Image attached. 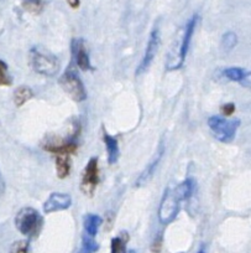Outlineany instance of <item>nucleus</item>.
I'll return each instance as SVG.
<instances>
[{"label":"nucleus","mask_w":251,"mask_h":253,"mask_svg":"<svg viewBox=\"0 0 251 253\" xmlns=\"http://www.w3.org/2000/svg\"><path fill=\"white\" fill-rule=\"evenodd\" d=\"M60 84L62 86L63 91L75 102H82L87 98L86 87L83 84L82 80L78 77V75L73 70L68 69L61 76Z\"/></svg>","instance_id":"obj_5"},{"label":"nucleus","mask_w":251,"mask_h":253,"mask_svg":"<svg viewBox=\"0 0 251 253\" xmlns=\"http://www.w3.org/2000/svg\"><path fill=\"white\" fill-rule=\"evenodd\" d=\"M4 191H5V181H4V177L0 172V195H3Z\"/></svg>","instance_id":"obj_25"},{"label":"nucleus","mask_w":251,"mask_h":253,"mask_svg":"<svg viewBox=\"0 0 251 253\" xmlns=\"http://www.w3.org/2000/svg\"><path fill=\"white\" fill-rule=\"evenodd\" d=\"M30 62L34 71L46 77H53L60 72L61 63L57 56L42 46H34L30 51Z\"/></svg>","instance_id":"obj_1"},{"label":"nucleus","mask_w":251,"mask_h":253,"mask_svg":"<svg viewBox=\"0 0 251 253\" xmlns=\"http://www.w3.org/2000/svg\"><path fill=\"white\" fill-rule=\"evenodd\" d=\"M71 52H72L75 65L82 71L92 70L91 60H89L88 51H87L86 47V41L83 39H73L72 42H71Z\"/></svg>","instance_id":"obj_8"},{"label":"nucleus","mask_w":251,"mask_h":253,"mask_svg":"<svg viewBox=\"0 0 251 253\" xmlns=\"http://www.w3.org/2000/svg\"><path fill=\"white\" fill-rule=\"evenodd\" d=\"M43 217L33 208H24L16 213L15 226L20 233L29 238L37 237L42 230Z\"/></svg>","instance_id":"obj_2"},{"label":"nucleus","mask_w":251,"mask_h":253,"mask_svg":"<svg viewBox=\"0 0 251 253\" xmlns=\"http://www.w3.org/2000/svg\"><path fill=\"white\" fill-rule=\"evenodd\" d=\"M221 112H223L224 117H230L231 114L235 112V104L234 103H225L221 107Z\"/></svg>","instance_id":"obj_24"},{"label":"nucleus","mask_w":251,"mask_h":253,"mask_svg":"<svg viewBox=\"0 0 251 253\" xmlns=\"http://www.w3.org/2000/svg\"><path fill=\"white\" fill-rule=\"evenodd\" d=\"M72 205V198L68 194L63 193H53L48 196L47 200L43 203V212L52 213L57 211L67 210Z\"/></svg>","instance_id":"obj_10"},{"label":"nucleus","mask_w":251,"mask_h":253,"mask_svg":"<svg viewBox=\"0 0 251 253\" xmlns=\"http://www.w3.org/2000/svg\"><path fill=\"white\" fill-rule=\"evenodd\" d=\"M56 171L60 179H66L71 171L70 154H56Z\"/></svg>","instance_id":"obj_14"},{"label":"nucleus","mask_w":251,"mask_h":253,"mask_svg":"<svg viewBox=\"0 0 251 253\" xmlns=\"http://www.w3.org/2000/svg\"><path fill=\"white\" fill-rule=\"evenodd\" d=\"M102 217L99 215H96V213H88V215L84 216V230H86V233L91 237H94V236L98 233L99 227L102 225Z\"/></svg>","instance_id":"obj_16"},{"label":"nucleus","mask_w":251,"mask_h":253,"mask_svg":"<svg viewBox=\"0 0 251 253\" xmlns=\"http://www.w3.org/2000/svg\"><path fill=\"white\" fill-rule=\"evenodd\" d=\"M34 96L33 89L29 88L28 86H21L18 87L14 92V103L16 107H21L26 103L28 101H30Z\"/></svg>","instance_id":"obj_18"},{"label":"nucleus","mask_w":251,"mask_h":253,"mask_svg":"<svg viewBox=\"0 0 251 253\" xmlns=\"http://www.w3.org/2000/svg\"><path fill=\"white\" fill-rule=\"evenodd\" d=\"M129 235L126 231L119 233L110 242V253H126V245H128Z\"/></svg>","instance_id":"obj_17"},{"label":"nucleus","mask_w":251,"mask_h":253,"mask_svg":"<svg viewBox=\"0 0 251 253\" xmlns=\"http://www.w3.org/2000/svg\"><path fill=\"white\" fill-rule=\"evenodd\" d=\"M67 1H68V4H70L71 8H73V9H77L80 4L79 0H67Z\"/></svg>","instance_id":"obj_26"},{"label":"nucleus","mask_w":251,"mask_h":253,"mask_svg":"<svg viewBox=\"0 0 251 253\" xmlns=\"http://www.w3.org/2000/svg\"><path fill=\"white\" fill-rule=\"evenodd\" d=\"M163 153H165V145H163V143H161V144L158 145V149H157V152H156L153 159L151 160L150 164L145 168V170H143V171L139 175L138 179H136V181H135L136 186L138 187L143 186V185H146L151 179H152L153 174H155V171L157 170L161 159H162Z\"/></svg>","instance_id":"obj_11"},{"label":"nucleus","mask_w":251,"mask_h":253,"mask_svg":"<svg viewBox=\"0 0 251 253\" xmlns=\"http://www.w3.org/2000/svg\"><path fill=\"white\" fill-rule=\"evenodd\" d=\"M99 246L98 243L94 241V237H91L86 233L83 235L82 237V247L79 248L78 253H94L96 251H98Z\"/></svg>","instance_id":"obj_20"},{"label":"nucleus","mask_w":251,"mask_h":253,"mask_svg":"<svg viewBox=\"0 0 251 253\" xmlns=\"http://www.w3.org/2000/svg\"><path fill=\"white\" fill-rule=\"evenodd\" d=\"M198 15H193L187 23L186 29H184V34L183 38H182V42L181 46L179 47V58H177V63H176V69H179V67L183 65L184 60H186L187 52L189 50V45H191L192 41V36H193L194 30H196L197 23H198Z\"/></svg>","instance_id":"obj_9"},{"label":"nucleus","mask_w":251,"mask_h":253,"mask_svg":"<svg viewBox=\"0 0 251 253\" xmlns=\"http://www.w3.org/2000/svg\"><path fill=\"white\" fill-rule=\"evenodd\" d=\"M208 126L216 139L223 143H231L240 126V121L221 116H212L208 119Z\"/></svg>","instance_id":"obj_3"},{"label":"nucleus","mask_w":251,"mask_h":253,"mask_svg":"<svg viewBox=\"0 0 251 253\" xmlns=\"http://www.w3.org/2000/svg\"><path fill=\"white\" fill-rule=\"evenodd\" d=\"M198 253H206V252H204V251L203 250H201V251H199V252Z\"/></svg>","instance_id":"obj_27"},{"label":"nucleus","mask_w":251,"mask_h":253,"mask_svg":"<svg viewBox=\"0 0 251 253\" xmlns=\"http://www.w3.org/2000/svg\"><path fill=\"white\" fill-rule=\"evenodd\" d=\"M181 203L174 189L166 190L158 209V220L162 225H169L177 217L181 210Z\"/></svg>","instance_id":"obj_4"},{"label":"nucleus","mask_w":251,"mask_h":253,"mask_svg":"<svg viewBox=\"0 0 251 253\" xmlns=\"http://www.w3.org/2000/svg\"><path fill=\"white\" fill-rule=\"evenodd\" d=\"M29 252V241L19 240L11 245L10 253H28Z\"/></svg>","instance_id":"obj_23"},{"label":"nucleus","mask_w":251,"mask_h":253,"mask_svg":"<svg viewBox=\"0 0 251 253\" xmlns=\"http://www.w3.org/2000/svg\"><path fill=\"white\" fill-rule=\"evenodd\" d=\"M13 84V77L9 74V67L3 60H0V87H8Z\"/></svg>","instance_id":"obj_21"},{"label":"nucleus","mask_w":251,"mask_h":253,"mask_svg":"<svg viewBox=\"0 0 251 253\" xmlns=\"http://www.w3.org/2000/svg\"><path fill=\"white\" fill-rule=\"evenodd\" d=\"M194 189H196V181L189 177V179L184 180L183 182H181L179 186L175 187L174 190H175V193H176V195L179 196V200L184 201L193 195Z\"/></svg>","instance_id":"obj_15"},{"label":"nucleus","mask_w":251,"mask_h":253,"mask_svg":"<svg viewBox=\"0 0 251 253\" xmlns=\"http://www.w3.org/2000/svg\"><path fill=\"white\" fill-rule=\"evenodd\" d=\"M104 143H106L107 154H108V163L110 165L115 164L120 157V150H119V143L116 138L113 135L104 134Z\"/></svg>","instance_id":"obj_13"},{"label":"nucleus","mask_w":251,"mask_h":253,"mask_svg":"<svg viewBox=\"0 0 251 253\" xmlns=\"http://www.w3.org/2000/svg\"><path fill=\"white\" fill-rule=\"evenodd\" d=\"M50 0H23V6L31 14H40Z\"/></svg>","instance_id":"obj_19"},{"label":"nucleus","mask_w":251,"mask_h":253,"mask_svg":"<svg viewBox=\"0 0 251 253\" xmlns=\"http://www.w3.org/2000/svg\"><path fill=\"white\" fill-rule=\"evenodd\" d=\"M224 77L234 82L243 84L244 86H250V71L241 69V67H228L223 71Z\"/></svg>","instance_id":"obj_12"},{"label":"nucleus","mask_w":251,"mask_h":253,"mask_svg":"<svg viewBox=\"0 0 251 253\" xmlns=\"http://www.w3.org/2000/svg\"><path fill=\"white\" fill-rule=\"evenodd\" d=\"M220 43L221 47L225 51L233 50L236 46V43H238V36H236V34L233 33V31H228V33H225L223 35Z\"/></svg>","instance_id":"obj_22"},{"label":"nucleus","mask_w":251,"mask_h":253,"mask_svg":"<svg viewBox=\"0 0 251 253\" xmlns=\"http://www.w3.org/2000/svg\"><path fill=\"white\" fill-rule=\"evenodd\" d=\"M99 185V167L98 158L93 157L88 160L84 171H83L82 180H80V190L87 196L92 198L96 193L97 186Z\"/></svg>","instance_id":"obj_6"},{"label":"nucleus","mask_w":251,"mask_h":253,"mask_svg":"<svg viewBox=\"0 0 251 253\" xmlns=\"http://www.w3.org/2000/svg\"><path fill=\"white\" fill-rule=\"evenodd\" d=\"M161 41V34L160 30L157 28L153 29L150 34V38H148L147 45H146L145 55H143V60H141L140 65L136 69L135 75L136 76H140V75L145 74L148 69H150L151 63H152L153 58H155L156 53H157L158 46H160Z\"/></svg>","instance_id":"obj_7"}]
</instances>
